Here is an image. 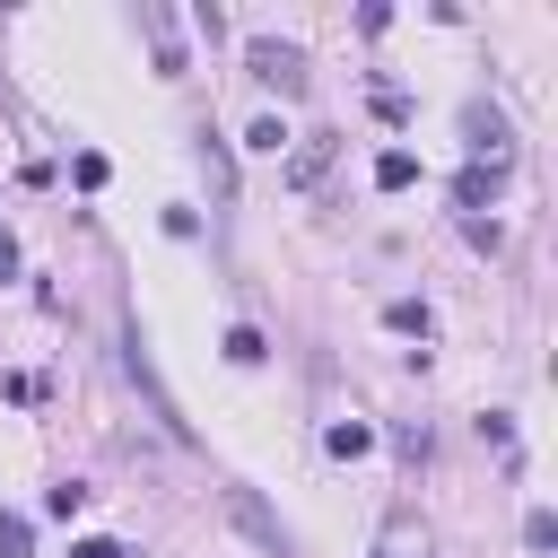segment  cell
Here are the masks:
<instances>
[{"label": "cell", "mask_w": 558, "mask_h": 558, "mask_svg": "<svg viewBox=\"0 0 558 558\" xmlns=\"http://www.w3.org/2000/svg\"><path fill=\"white\" fill-rule=\"evenodd\" d=\"M227 514H235V523H244V532H253L270 558H288V549H296V541H288V523H279V514H270L253 488H227Z\"/></svg>", "instance_id": "obj_1"}, {"label": "cell", "mask_w": 558, "mask_h": 558, "mask_svg": "<svg viewBox=\"0 0 558 558\" xmlns=\"http://www.w3.org/2000/svg\"><path fill=\"white\" fill-rule=\"evenodd\" d=\"M253 78H262V87H279V96H296V87H305V52L262 35V44H253Z\"/></svg>", "instance_id": "obj_2"}, {"label": "cell", "mask_w": 558, "mask_h": 558, "mask_svg": "<svg viewBox=\"0 0 558 558\" xmlns=\"http://www.w3.org/2000/svg\"><path fill=\"white\" fill-rule=\"evenodd\" d=\"M462 131H471V148H480L488 166H506V148H514V140H506V113H497V105H471V113H462Z\"/></svg>", "instance_id": "obj_3"}, {"label": "cell", "mask_w": 558, "mask_h": 558, "mask_svg": "<svg viewBox=\"0 0 558 558\" xmlns=\"http://www.w3.org/2000/svg\"><path fill=\"white\" fill-rule=\"evenodd\" d=\"M375 558H427V532H418V514H392V523H384V541H375Z\"/></svg>", "instance_id": "obj_4"}, {"label": "cell", "mask_w": 558, "mask_h": 558, "mask_svg": "<svg viewBox=\"0 0 558 558\" xmlns=\"http://www.w3.org/2000/svg\"><path fill=\"white\" fill-rule=\"evenodd\" d=\"M323 174H331V131H314V140L288 157V183H323Z\"/></svg>", "instance_id": "obj_5"}, {"label": "cell", "mask_w": 558, "mask_h": 558, "mask_svg": "<svg viewBox=\"0 0 558 558\" xmlns=\"http://www.w3.org/2000/svg\"><path fill=\"white\" fill-rule=\"evenodd\" d=\"M497 183H506V166H471V174L453 183V201H462V209H488V201H497Z\"/></svg>", "instance_id": "obj_6"}, {"label": "cell", "mask_w": 558, "mask_h": 558, "mask_svg": "<svg viewBox=\"0 0 558 558\" xmlns=\"http://www.w3.org/2000/svg\"><path fill=\"white\" fill-rule=\"evenodd\" d=\"M375 183H384V192H410V183H418V157H410V148H384V157H375Z\"/></svg>", "instance_id": "obj_7"}, {"label": "cell", "mask_w": 558, "mask_h": 558, "mask_svg": "<svg viewBox=\"0 0 558 558\" xmlns=\"http://www.w3.org/2000/svg\"><path fill=\"white\" fill-rule=\"evenodd\" d=\"M375 445V427H357V418H340V427H323V453H340V462H357Z\"/></svg>", "instance_id": "obj_8"}, {"label": "cell", "mask_w": 558, "mask_h": 558, "mask_svg": "<svg viewBox=\"0 0 558 558\" xmlns=\"http://www.w3.org/2000/svg\"><path fill=\"white\" fill-rule=\"evenodd\" d=\"M384 323H392V331H418V340L436 331V314H427L418 296H392V305H384Z\"/></svg>", "instance_id": "obj_9"}, {"label": "cell", "mask_w": 558, "mask_h": 558, "mask_svg": "<svg viewBox=\"0 0 558 558\" xmlns=\"http://www.w3.org/2000/svg\"><path fill=\"white\" fill-rule=\"evenodd\" d=\"M523 549H558V514H549V506L523 514Z\"/></svg>", "instance_id": "obj_10"}, {"label": "cell", "mask_w": 558, "mask_h": 558, "mask_svg": "<svg viewBox=\"0 0 558 558\" xmlns=\"http://www.w3.org/2000/svg\"><path fill=\"white\" fill-rule=\"evenodd\" d=\"M227 357H235V366H262V331L235 323V331H227Z\"/></svg>", "instance_id": "obj_11"}, {"label": "cell", "mask_w": 558, "mask_h": 558, "mask_svg": "<svg viewBox=\"0 0 558 558\" xmlns=\"http://www.w3.org/2000/svg\"><path fill=\"white\" fill-rule=\"evenodd\" d=\"M0 549H9V558H26V514H0Z\"/></svg>", "instance_id": "obj_12"}, {"label": "cell", "mask_w": 558, "mask_h": 558, "mask_svg": "<svg viewBox=\"0 0 558 558\" xmlns=\"http://www.w3.org/2000/svg\"><path fill=\"white\" fill-rule=\"evenodd\" d=\"M70 558H122V541H78Z\"/></svg>", "instance_id": "obj_13"}, {"label": "cell", "mask_w": 558, "mask_h": 558, "mask_svg": "<svg viewBox=\"0 0 558 558\" xmlns=\"http://www.w3.org/2000/svg\"><path fill=\"white\" fill-rule=\"evenodd\" d=\"M9 270H17V235L0 227V279H9Z\"/></svg>", "instance_id": "obj_14"}]
</instances>
